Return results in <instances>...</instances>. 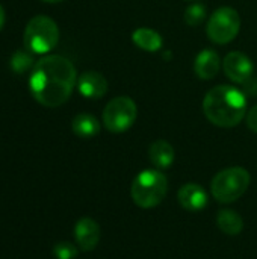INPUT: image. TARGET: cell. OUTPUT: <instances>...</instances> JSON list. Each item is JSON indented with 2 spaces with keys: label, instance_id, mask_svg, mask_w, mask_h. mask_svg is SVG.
Returning <instances> with one entry per match:
<instances>
[{
  "label": "cell",
  "instance_id": "1",
  "mask_svg": "<svg viewBox=\"0 0 257 259\" xmlns=\"http://www.w3.org/2000/svg\"><path fill=\"white\" fill-rule=\"evenodd\" d=\"M76 85V68L71 61L61 55H48L36 61L29 77L33 99L45 108L64 105Z\"/></svg>",
  "mask_w": 257,
  "mask_h": 259
},
{
  "label": "cell",
  "instance_id": "2",
  "mask_svg": "<svg viewBox=\"0 0 257 259\" xmlns=\"http://www.w3.org/2000/svg\"><path fill=\"white\" fill-rule=\"evenodd\" d=\"M203 112L218 127H235L247 115V96L232 85L214 87L204 96Z\"/></svg>",
  "mask_w": 257,
  "mask_h": 259
},
{
  "label": "cell",
  "instance_id": "3",
  "mask_svg": "<svg viewBox=\"0 0 257 259\" xmlns=\"http://www.w3.org/2000/svg\"><path fill=\"white\" fill-rule=\"evenodd\" d=\"M168 193V179L158 168L139 171L132 181L130 196L136 206L150 209L162 203Z\"/></svg>",
  "mask_w": 257,
  "mask_h": 259
},
{
  "label": "cell",
  "instance_id": "4",
  "mask_svg": "<svg viewBox=\"0 0 257 259\" xmlns=\"http://www.w3.org/2000/svg\"><path fill=\"white\" fill-rule=\"evenodd\" d=\"M251 176L244 167H229L218 171L211 182V193L220 203H233L245 194Z\"/></svg>",
  "mask_w": 257,
  "mask_h": 259
},
{
  "label": "cell",
  "instance_id": "5",
  "mask_svg": "<svg viewBox=\"0 0 257 259\" xmlns=\"http://www.w3.org/2000/svg\"><path fill=\"white\" fill-rule=\"evenodd\" d=\"M23 39L27 50L36 55H45L59 42V27L53 18L47 15H36L29 20Z\"/></svg>",
  "mask_w": 257,
  "mask_h": 259
},
{
  "label": "cell",
  "instance_id": "6",
  "mask_svg": "<svg viewBox=\"0 0 257 259\" xmlns=\"http://www.w3.org/2000/svg\"><path fill=\"white\" fill-rule=\"evenodd\" d=\"M241 30V17L236 9L223 6L214 11L208 20L206 33L215 44L232 42Z\"/></svg>",
  "mask_w": 257,
  "mask_h": 259
},
{
  "label": "cell",
  "instance_id": "7",
  "mask_svg": "<svg viewBox=\"0 0 257 259\" xmlns=\"http://www.w3.org/2000/svg\"><path fill=\"white\" fill-rule=\"evenodd\" d=\"M138 117L136 103L127 96L114 97L103 109V124L112 134L129 131Z\"/></svg>",
  "mask_w": 257,
  "mask_h": 259
},
{
  "label": "cell",
  "instance_id": "8",
  "mask_svg": "<svg viewBox=\"0 0 257 259\" xmlns=\"http://www.w3.org/2000/svg\"><path fill=\"white\" fill-rule=\"evenodd\" d=\"M223 70L230 80L245 85L254 73V64L245 53L230 52L223 59Z\"/></svg>",
  "mask_w": 257,
  "mask_h": 259
},
{
  "label": "cell",
  "instance_id": "9",
  "mask_svg": "<svg viewBox=\"0 0 257 259\" xmlns=\"http://www.w3.org/2000/svg\"><path fill=\"white\" fill-rule=\"evenodd\" d=\"M179 205L189 212H200L208 206L209 197L206 190L198 184H185L177 191Z\"/></svg>",
  "mask_w": 257,
  "mask_h": 259
},
{
  "label": "cell",
  "instance_id": "10",
  "mask_svg": "<svg viewBox=\"0 0 257 259\" xmlns=\"http://www.w3.org/2000/svg\"><path fill=\"white\" fill-rule=\"evenodd\" d=\"M100 226L95 220L85 217L80 219L76 226H74V238L77 246L83 250V252H91L97 247L98 241H100Z\"/></svg>",
  "mask_w": 257,
  "mask_h": 259
},
{
  "label": "cell",
  "instance_id": "11",
  "mask_svg": "<svg viewBox=\"0 0 257 259\" xmlns=\"http://www.w3.org/2000/svg\"><path fill=\"white\" fill-rule=\"evenodd\" d=\"M77 90L86 99H101L108 93V80L98 71H85L77 79Z\"/></svg>",
  "mask_w": 257,
  "mask_h": 259
},
{
  "label": "cell",
  "instance_id": "12",
  "mask_svg": "<svg viewBox=\"0 0 257 259\" xmlns=\"http://www.w3.org/2000/svg\"><path fill=\"white\" fill-rule=\"evenodd\" d=\"M221 67H223V61L218 52H215L214 49L201 50L194 61V73L203 80L214 79L220 73Z\"/></svg>",
  "mask_w": 257,
  "mask_h": 259
},
{
  "label": "cell",
  "instance_id": "13",
  "mask_svg": "<svg viewBox=\"0 0 257 259\" xmlns=\"http://www.w3.org/2000/svg\"><path fill=\"white\" fill-rule=\"evenodd\" d=\"M148 158L158 170L170 168L174 162V149L168 141L156 140L148 147Z\"/></svg>",
  "mask_w": 257,
  "mask_h": 259
},
{
  "label": "cell",
  "instance_id": "14",
  "mask_svg": "<svg viewBox=\"0 0 257 259\" xmlns=\"http://www.w3.org/2000/svg\"><path fill=\"white\" fill-rule=\"evenodd\" d=\"M132 41L136 47H139L144 52H150V53L159 52L164 46L162 35L150 27H138L132 33Z\"/></svg>",
  "mask_w": 257,
  "mask_h": 259
},
{
  "label": "cell",
  "instance_id": "15",
  "mask_svg": "<svg viewBox=\"0 0 257 259\" xmlns=\"http://www.w3.org/2000/svg\"><path fill=\"white\" fill-rule=\"evenodd\" d=\"M218 229L230 237L239 235L244 229V219L233 209H221L217 215Z\"/></svg>",
  "mask_w": 257,
  "mask_h": 259
},
{
  "label": "cell",
  "instance_id": "16",
  "mask_svg": "<svg viewBox=\"0 0 257 259\" xmlns=\"http://www.w3.org/2000/svg\"><path fill=\"white\" fill-rule=\"evenodd\" d=\"M71 129L80 138H92L100 134V123L91 114H77L73 118Z\"/></svg>",
  "mask_w": 257,
  "mask_h": 259
},
{
  "label": "cell",
  "instance_id": "17",
  "mask_svg": "<svg viewBox=\"0 0 257 259\" xmlns=\"http://www.w3.org/2000/svg\"><path fill=\"white\" fill-rule=\"evenodd\" d=\"M33 53L30 50H17L11 59V67L15 73H24L29 68H33Z\"/></svg>",
  "mask_w": 257,
  "mask_h": 259
},
{
  "label": "cell",
  "instance_id": "18",
  "mask_svg": "<svg viewBox=\"0 0 257 259\" xmlns=\"http://www.w3.org/2000/svg\"><path fill=\"white\" fill-rule=\"evenodd\" d=\"M183 18H185V21L189 26H198L206 18V8H204V5H201V3H192L191 6L186 8Z\"/></svg>",
  "mask_w": 257,
  "mask_h": 259
},
{
  "label": "cell",
  "instance_id": "19",
  "mask_svg": "<svg viewBox=\"0 0 257 259\" xmlns=\"http://www.w3.org/2000/svg\"><path fill=\"white\" fill-rule=\"evenodd\" d=\"M77 253H79L77 247L71 243H67V241L58 243L53 247V255L56 259H74L77 256Z\"/></svg>",
  "mask_w": 257,
  "mask_h": 259
},
{
  "label": "cell",
  "instance_id": "20",
  "mask_svg": "<svg viewBox=\"0 0 257 259\" xmlns=\"http://www.w3.org/2000/svg\"><path fill=\"white\" fill-rule=\"evenodd\" d=\"M245 121H247V126L251 132L257 134V105H254L245 115Z\"/></svg>",
  "mask_w": 257,
  "mask_h": 259
},
{
  "label": "cell",
  "instance_id": "21",
  "mask_svg": "<svg viewBox=\"0 0 257 259\" xmlns=\"http://www.w3.org/2000/svg\"><path fill=\"white\" fill-rule=\"evenodd\" d=\"M5 21H6V14H5V9H3V6L0 5V29L5 26Z\"/></svg>",
  "mask_w": 257,
  "mask_h": 259
},
{
  "label": "cell",
  "instance_id": "22",
  "mask_svg": "<svg viewBox=\"0 0 257 259\" xmlns=\"http://www.w3.org/2000/svg\"><path fill=\"white\" fill-rule=\"evenodd\" d=\"M41 2H45V3H59L62 0H41Z\"/></svg>",
  "mask_w": 257,
  "mask_h": 259
}]
</instances>
